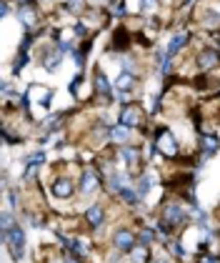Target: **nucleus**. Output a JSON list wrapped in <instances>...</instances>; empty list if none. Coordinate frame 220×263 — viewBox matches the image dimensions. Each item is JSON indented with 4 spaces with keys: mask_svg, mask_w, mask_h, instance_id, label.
Wrapping results in <instances>:
<instances>
[{
    "mask_svg": "<svg viewBox=\"0 0 220 263\" xmlns=\"http://www.w3.org/2000/svg\"><path fill=\"white\" fill-rule=\"evenodd\" d=\"M153 145H155V151L163 153L165 158H178L180 156V145H178V138H175V133L170 130V128H155L153 130Z\"/></svg>",
    "mask_w": 220,
    "mask_h": 263,
    "instance_id": "f257e3e1",
    "label": "nucleus"
},
{
    "mask_svg": "<svg viewBox=\"0 0 220 263\" xmlns=\"http://www.w3.org/2000/svg\"><path fill=\"white\" fill-rule=\"evenodd\" d=\"M0 15H3V18H8V15H10V0H3V8H0Z\"/></svg>",
    "mask_w": 220,
    "mask_h": 263,
    "instance_id": "c9c22d12",
    "label": "nucleus"
},
{
    "mask_svg": "<svg viewBox=\"0 0 220 263\" xmlns=\"http://www.w3.org/2000/svg\"><path fill=\"white\" fill-rule=\"evenodd\" d=\"M18 5H25V3H33V0H15Z\"/></svg>",
    "mask_w": 220,
    "mask_h": 263,
    "instance_id": "58836bf2",
    "label": "nucleus"
},
{
    "mask_svg": "<svg viewBox=\"0 0 220 263\" xmlns=\"http://www.w3.org/2000/svg\"><path fill=\"white\" fill-rule=\"evenodd\" d=\"M63 8H65V13H70V15H78L80 10L85 8V0H68Z\"/></svg>",
    "mask_w": 220,
    "mask_h": 263,
    "instance_id": "cd10ccee",
    "label": "nucleus"
},
{
    "mask_svg": "<svg viewBox=\"0 0 220 263\" xmlns=\"http://www.w3.org/2000/svg\"><path fill=\"white\" fill-rule=\"evenodd\" d=\"M158 181H160V178H158V173H155V171H145V173H140V176H138V185H135V191H138L140 198H145V196H148V191L158 185Z\"/></svg>",
    "mask_w": 220,
    "mask_h": 263,
    "instance_id": "2eb2a0df",
    "label": "nucleus"
},
{
    "mask_svg": "<svg viewBox=\"0 0 220 263\" xmlns=\"http://www.w3.org/2000/svg\"><path fill=\"white\" fill-rule=\"evenodd\" d=\"M135 73H130V70H120L118 78H115V90H130L133 85H135Z\"/></svg>",
    "mask_w": 220,
    "mask_h": 263,
    "instance_id": "412c9836",
    "label": "nucleus"
},
{
    "mask_svg": "<svg viewBox=\"0 0 220 263\" xmlns=\"http://www.w3.org/2000/svg\"><path fill=\"white\" fill-rule=\"evenodd\" d=\"M168 248H170V256H175V258H185V256H188L185 246L180 241H173V238H170V241H168Z\"/></svg>",
    "mask_w": 220,
    "mask_h": 263,
    "instance_id": "bb28decb",
    "label": "nucleus"
},
{
    "mask_svg": "<svg viewBox=\"0 0 220 263\" xmlns=\"http://www.w3.org/2000/svg\"><path fill=\"white\" fill-rule=\"evenodd\" d=\"M73 33H75V38H85V35H88V25L83 21L75 23V25H73Z\"/></svg>",
    "mask_w": 220,
    "mask_h": 263,
    "instance_id": "473e14b6",
    "label": "nucleus"
},
{
    "mask_svg": "<svg viewBox=\"0 0 220 263\" xmlns=\"http://www.w3.org/2000/svg\"><path fill=\"white\" fill-rule=\"evenodd\" d=\"M65 263H83V261H80V258L75 256V253H73V256L68 253V256H65Z\"/></svg>",
    "mask_w": 220,
    "mask_h": 263,
    "instance_id": "4c0bfd02",
    "label": "nucleus"
},
{
    "mask_svg": "<svg viewBox=\"0 0 220 263\" xmlns=\"http://www.w3.org/2000/svg\"><path fill=\"white\" fill-rule=\"evenodd\" d=\"M100 183H103L100 171H95V168H85V171H83V176H80V193H83V196L95 193Z\"/></svg>",
    "mask_w": 220,
    "mask_h": 263,
    "instance_id": "6e6552de",
    "label": "nucleus"
},
{
    "mask_svg": "<svg viewBox=\"0 0 220 263\" xmlns=\"http://www.w3.org/2000/svg\"><path fill=\"white\" fill-rule=\"evenodd\" d=\"M28 165H40V163H45V153L43 151H35V153H30L28 158H25Z\"/></svg>",
    "mask_w": 220,
    "mask_h": 263,
    "instance_id": "c756f323",
    "label": "nucleus"
},
{
    "mask_svg": "<svg viewBox=\"0 0 220 263\" xmlns=\"http://www.w3.org/2000/svg\"><path fill=\"white\" fill-rule=\"evenodd\" d=\"M205 25H208V28H218L220 25V13L208 10V15H205Z\"/></svg>",
    "mask_w": 220,
    "mask_h": 263,
    "instance_id": "7c9ffc66",
    "label": "nucleus"
},
{
    "mask_svg": "<svg viewBox=\"0 0 220 263\" xmlns=\"http://www.w3.org/2000/svg\"><path fill=\"white\" fill-rule=\"evenodd\" d=\"M118 198H120V201H125L128 205H138V203L143 201V198L138 196V191H135L130 183H125V185L120 188V191H118Z\"/></svg>",
    "mask_w": 220,
    "mask_h": 263,
    "instance_id": "aec40b11",
    "label": "nucleus"
},
{
    "mask_svg": "<svg viewBox=\"0 0 220 263\" xmlns=\"http://www.w3.org/2000/svg\"><path fill=\"white\" fill-rule=\"evenodd\" d=\"M35 173H38V165H28V171H25V176H23V178H25V181H30Z\"/></svg>",
    "mask_w": 220,
    "mask_h": 263,
    "instance_id": "f704fd0d",
    "label": "nucleus"
},
{
    "mask_svg": "<svg viewBox=\"0 0 220 263\" xmlns=\"http://www.w3.org/2000/svg\"><path fill=\"white\" fill-rule=\"evenodd\" d=\"M28 98H30V103L33 105H38V108H48L50 103H53V90L48 88V85H40V83H33V85H28Z\"/></svg>",
    "mask_w": 220,
    "mask_h": 263,
    "instance_id": "20e7f679",
    "label": "nucleus"
},
{
    "mask_svg": "<svg viewBox=\"0 0 220 263\" xmlns=\"http://www.w3.org/2000/svg\"><path fill=\"white\" fill-rule=\"evenodd\" d=\"M155 241H158V233H155L153 228H140L138 231V243H143V246H153Z\"/></svg>",
    "mask_w": 220,
    "mask_h": 263,
    "instance_id": "b1692460",
    "label": "nucleus"
},
{
    "mask_svg": "<svg viewBox=\"0 0 220 263\" xmlns=\"http://www.w3.org/2000/svg\"><path fill=\"white\" fill-rule=\"evenodd\" d=\"M15 226H18V223H15L13 211H3V216H0V238H3V243L8 241V236H10V231H13Z\"/></svg>",
    "mask_w": 220,
    "mask_h": 263,
    "instance_id": "6ab92c4d",
    "label": "nucleus"
},
{
    "mask_svg": "<svg viewBox=\"0 0 220 263\" xmlns=\"http://www.w3.org/2000/svg\"><path fill=\"white\" fill-rule=\"evenodd\" d=\"M63 58H65V53L60 50L58 45H53V48H48L45 53H43V58H40V65L48 70V73H55L60 65H63Z\"/></svg>",
    "mask_w": 220,
    "mask_h": 263,
    "instance_id": "f8f14e48",
    "label": "nucleus"
},
{
    "mask_svg": "<svg viewBox=\"0 0 220 263\" xmlns=\"http://www.w3.org/2000/svg\"><path fill=\"white\" fill-rule=\"evenodd\" d=\"M153 263H168V261H153Z\"/></svg>",
    "mask_w": 220,
    "mask_h": 263,
    "instance_id": "ea45409f",
    "label": "nucleus"
},
{
    "mask_svg": "<svg viewBox=\"0 0 220 263\" xmlns=\"http://www.w3.org/2000/svg\"><path fill=\"white\" fill-rule=\"evenodd\" d=\"M93 88H95V93L100 96V101H103V103H108L110 98H115L113 85H110L108 76H105L103 70H95V73H93Z\"/></svg>",
    "mask_w": 220,
    "mask_h": 263,
    "instance_id": "9b49d317",
    "label": "nucleus"
},
{
    "mask_svg": "<svg viewBox=\"0 0 220 263\" xmlns=\"http://www.w3.org/2000/svg\"><path fill=\"white\" fill-rule=\"evenodd\" d=\"M75 193V183L70 181V178H65V176H60L53 181V196L60 198V201H65V198H70Z\"/></svg>",
    "mask_w": 220,
    "mask_h": 263,
    "instance_id": "4468645a",
    "label": "nucleus"
},
{
    "mask_svg": "<svg viewBox=\"0 0 220 263\" xmlns=\"http://www.w3.org/2000/svg\"><path fill=\"white\" fill-rule=\"evenodd\" d=\"M220 61V53L218 50H203L198 53V68L200 70H213Z\"/></svg>",
    "mask_w": 220,
    "mask_h": 263,
    "instance_id": "a211bd4d",
    "label": "nucleus"
},
{
    "mask_svg": "<svg viewBox=\"0 0 220 263\" xmlns=\"http://www.w3.org/2000/svg\"><path fill=\"white\" fill-rule=\"evenodd\" d=\"M195 263H220V258L215 256V253H208V251H203L198 256V261Z\"/></svg>",
    "mask_w": 220,
    "mask_h": 263,
    "instance_id": "2f4dec72",
    "label": "nucleus"
},
{
    "mask_svg": "<svg viewBox=\"0 0 220 263\" xmlns=\"http://www.w3.org/2000/svg\"><path fill=\"white\" fill-rule=\"evenodd\" d=\"M113 43L118 45V50H128V45H130L128 30H125V28H118V30H115V35H113Z\"/></svg>",
    "mask_w": 220,
    "mask_h": 263,
    "instance_id": "393cba45",
    "label": "nucleus"
},
{
    "mask_svg": "<svg viewBox=\"0 0 220 263\" xmlns=\"http://www.w3.org/2000/svg\"><path fill=\"white\" fill-rule=\"evenodd\" d=\"M60 123H63V113H53V116H48L45 121L40 123V130L43 133H50V130H55Z\"/></svg>",
    "mask_w": 220,
    "mask_h": 263,
    "instance_id": "5701e85b",
    "label": "nucleus"
},
{
    "mask_svg": "<svg viewBox=\"0 0 220 263\" xmlns=\"http://www.w3.org/2000/svg\"><path fill=\"white\" fill-rule=\"evenodd\" d=\"M150 246H143V243H138L130 253H128V258H130V263H150V251H148Z\"/></svg>",
    "mask_w": 220,
    "mask_h": 263,
    "instance_id": "4be33fe9",
    "label": "nucleus"
},
{
    "mask_svg": "<svg viewBox=\"0 0 220 263\" xmlns=\"http://www.w3.org/2000/svg\"><path fill=\"white\" fill-rule=\"evenodd\" d=\"M123 163L128 171H138L140 161H143V156H140V148H135V145H120L118 148V156H115V163Z\"/></svg>",
    "mask_w": 220,
    "mask_h": 263,
    "instance_id": "39448f33",
    "label": "nucleus"
},
{
    "mask_svg": "<svg viewBox=\"0 0 220 263\" xmlns=\"http://www.w3.org/2000/svg\"><path fill=\"white\" fill-rule=\"evenodd\" d=\"M198 145H200V156L208 161V158H213V156L220 151V138L215 133H200Z\"/></svg>",
    "mask_w": 220,
    "mask_h": 263,
    "instance_id": "1a4fd4ad",
    "label": "nucleus"
},
{
    "mask_svg": "<svg viewBox=\"0 0 220 263\" xmlns=\"http://www.w3.org/2000/svg\"><path fill=\"white\" fill-rule=\"evenodd\" d=\"M85 221H88V226H90L93 231H98L100 226L105 223V208H103L100 203H93V205L85 211Z\"/></svg>",
    "mask_w": 220,
    "mask_h": 263,
    "instance_id": "f3484780",
    "label": "nucleus"
},
{
    "mask_svg": "<svg viewBox=\"0 0 220 263\" xmlns=\"http://www.w3.org/2000/svg\"><path fill=\"white\" fill-rule=\"evenodd\" d=\"M38 5L35 3H25V5H18V21L23 23V28L28 30V33H33L35 30V25H38Z\"/></svg>",
    "mask_w": 220,
    "mask_h": 263,
    "instance_id": "0eeeda50",
    "label": "nucleus"
},
{
    "mask_svg": "<svg viewBox=\"0 0 220 263\" xmlns=\"http://www.w3.org/2000/svg\"><path fill=\"white\" fill-rule=\"evenodd\" d=\"M110 15H115V18L128 15V0H113L110 3Z\"/></svg>",
    "mask_w": 220,
    "mask_h": 263,
    "instance_id": "a878e982",
    "label": "nucleus"
},
{
    "mask_svg": "<svg viewBox=\"0 0 220 263\" xmlns=\"http://www.w3.org/2000/svg\"><path fill=\"white\" fill-rule=\"evenodd\" d=\"M133 138V128H128V125H123V123H115V125H110V143H115V145H128Z\"/></svg>",
    "mask_w": 220,
    "mask_h": 263,
    "instance_id": "dca6fc26",
    "label": "nucleus"
},
{
    "mask_svg": "<svg viewBox=\"0 0 220 263\" xmlns=\"http://www.w3.org/2000/svg\"><path fill=\"white\" fill-rule=\"evenodd\" d=\"M140 13H143V15L158 13V0H140Z\"/></svg>",
    "mask_w": 220,
    "mask_h": 263,
    "instance_id": "c85d7f7f",
    "label": "nucleus"
},
{
    "mask_svg": "<svg viewBox=\"0 0 220 263\" xmlns=\"http://www.w3.org/2000/svg\"><path fill=\"white\" fill-rule=\"evenodd\" d=\"M8 201H10L13 208H18V196H15V193H8Z\"/></svg>",
    "mask_w": 220,
    "mask_h": 263,
    "instance_id": "e433bc0d",
    "label": "nucleus"
},
{
    "mask_svg": "<svg viewBox=\"0 0 220 263\" xmlns=\"http://www.w3.org/2000/svg\"><path fill=\"white\" fill-rule=\"evenodd\" d=\"M118 123L128 125V128H140L143 125V108L138 103H128L120 108V116H118Z\"/></svg>",
    "mask_w": 220,
    "mask_h": 263,
    "instance_id": "423d86ee",
    "label": "nucleus"
},
{
    "mask_svg": "<svg viewBox=\"0 0 220 263\" xmlns=\"http://www.w3.org/2000/svg\"><path fill=\"white\" fill-rule=\"evenodd\" d=\"M135 241H138V236H135L130 228H118V231L113 233V243H115V248L123 251V253H130V251L135 248Z\"/></svg>",
    "mask_w": 220,
    "mask_h": 263,
    "instance_id": "9d476101",
    "label": "nucleus"
},
{
    "mask_svg": "<svg viewBox=\"0 0 220 263\" xmlns=\"http://www.w3.org/2000/svg\"><path fill=\"white\" fill-rule=\"evenodd\" d=\"M160 218L175 231V228H180V226L188 223V211H185V205L180 201H168L163 205V211H160Z\"/></svg>",
    "mask_w": 220,
    "mask_h": 263,
    "instance_id": "f03ea898",
    "label": "nucleus"
},
{
    "mask_svg": "<svg viewBox=\"0 0 220 263\" xmlns=\"http://www.w3.org/2000/svg\"><path fill=\"white\" fill-rule=\"evenodd\" d=\"M188 41H190V33H188V30H178V33L170 38V43H168V48H165V55H168V58H175L180 50L188 45Z\"/></svg>",
    "mask_w": 220,
    "mask_h": 263,
    "instance_id": "ddd939ff",
    "label": "nucleus"
},
{
    "mask_svg": "<svg viewBox=\"0 0 220 263\" xmlns=\"http://www.w3.org/2000/svg\"><path fill=\"white\" fill-rule=\"evenodd\" d=\"M5 246L10 248V256H13V261H23L25 258V231H23V226H15L13 231H10V236H8V241Z\"/></svg>",
    "mask_w": 220,
    "mask_h": 263,
    "instance_id": "7ed1b4c3",
    "label": "nucleus"
},
{
    "mask_svg": "<svg viewBox=\"0 0 220 263\" xmlns=\"http://www.w3.org/2000/svg\"><path fill=\"white\" fill-rule=\"evenodd\" d=\"M80 83H83V73H78L73 81H70V93L73 96H78V88H80Z\"/></svg>",
    "mask_w": 220,
    "mask_h": 263,
    "instance_id": "72a5a7b5",
    "label": "nucleus"
}]
</instances>
